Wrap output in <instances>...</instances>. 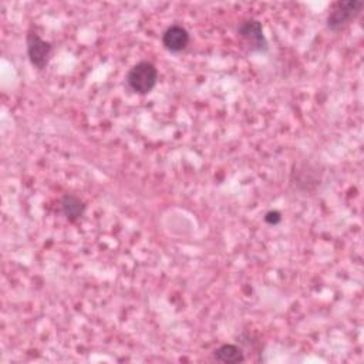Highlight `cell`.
Segmentation results:
<instances>
[{"mask_svg": "<svg viewBox=\"0 0 364 364\" xmlns=\"http://www.w3.org/2000/svg\"><path fill=\"white\" fill-rule=\"evenodd\" d=\"M158 82V70L149 61H139L132 65L127 74L128 87L139 94L145 95L151 92Z\"/></svg>", "mask_w": 364, "mask_h": 364, "instance_id": "1", "label": "cell"}, {"mask_svg": "<svg viewBox=\"0 0 364 364\" xmlns=\"http://www.w3.org/2000/svg\"><path fill=\"white\" fill-rule=\"evenodd\" d=\"M364 3L358 0H348V1H337L331 6L327 18L326 26L331 31H340L344 27H347L351 21H354L358 14L361 13Z\"/></svg>", "mask_w": 364, "mask_h": 364, "instance_id": "2", "label": "cell"}, {"mask_svg": "<svg viewBox=\"0 0 364 364\" xmlns=\"http://www.w3.org/2000/svg\"><path fill=\"white\" fill-rule=\"evenodd\" d=\"M27 43V55L30 63L37 68L43 70L50 61L53 46L50 41H46L40 37V34L36 30H30L26 37Z\"/></svg>", "mask_w": 364, "mask_h": 364, "instance_id": "3", "label": "cell"}, {"mask_svg": "<svg viewBox=\"0 0 364 364\" xmlns=\"http://www.w3.org/2000/svg\"><path fill=\"white\" fill-rule=\"evenodd\" d=\"M237 34L243 38V41L250 48V51H257V53L267 51L269 46L263 34V27L260 21L255 18L242 21L237 27Z\"/></svg>", "mask_w": 364, "mask_h": 364, "instance_id": "4", "label": "cell"}, {"mask_svg": "<svg viewBox=\"0 0 364 364\" xmlns=\"http://www.w3.org/2000/svg\"><path fill=\"white\" fill-rule=\"evenodd\" d=\"M189 44V33L179 24L169 26L162 34V46L171 53H181Z\"/></svg>", "mask_w": 364, "mask_h": 364, "instance_id": "5", "label": "cell"}, {"mask_svg": "<svg viewBox=\"0 0 364 364\" xmlns=\"http://www.w3.org/2000/svg\"><path fill=\"white\" fill-rule=\"evenodd\" d=\"M60 208L61 213L68 222H77L85 210V203L75 195H64L60 200Z\"/></svg>", "mask_w": 364, "mask_h": 364, "instance_id": "6", "label": "cell"}, {"mask_svg": "<svg viewBox=\"0 0 364 364\" xmlns=\"http://www.w3.org/2000/svg\"><path fill=\"white\" fill-rule=\"evenodd\" d=\"M212 360L223 364H236L245 361L243 350L236 344H222L212 353Z\"/></svg>", "mask_w": 364, "mask_h": 364, "instance_id": "7", "label": "cell"}, {"mask_svg": "<svg viewBox=\"0 0 364 364\" xmlns=\"http://www.w3.org/2000/svg\"><path fill=\"white\" fill-rule=\"evenodd\" d=\"M280 220H282V215L277 210H269L264 215V222L269 225H277Z\"/></svg>", "mask_w": 364, "mask_h": 364, "instance_id": "8", "label": "cell"}]
</instances>
